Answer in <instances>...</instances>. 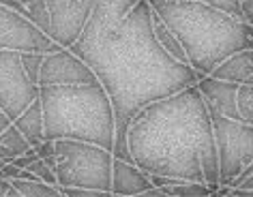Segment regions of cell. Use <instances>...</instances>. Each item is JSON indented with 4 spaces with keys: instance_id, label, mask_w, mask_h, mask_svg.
Segmentation results:
<instances>
[{
    "instance_id": "8",
    "label": "cell",
    "mask_w": 253,
    "mask_h": 197,
    "mask_svg": "<svg viewBox=\"0 0 253 197\" xmlns=\"http://www.w3.org/2000/svg\"><path fill=\"white\" fill-rule=\"evenodd\" d=\"M0 49H13V52H56L60 45L41 33L24 13L0 4Z\"/></svg>"
},
{
    "instance_id": "31",
    "label": "cell",
    "mask_w": 253,
    "mask_h": 197,
    "mask_svg": "<svg viewBox=\"0 0 253 197\" xmlns=\"http://www.w3.org/2000/svg\"><path fill=\"white\" fill-rule=\"evenodd\" d=\"M245 84H251V86H253V73L249 75V78H247V81H245Z\"/></svg>"
},
{
    "instance_id": "26",
    "label": "cell",
    "mask_w": 253,
    "mask_h": 197,
    "mask_svg": "<svg viewBox=\"0 0 253 197\" xmlns=\"http://www.w3.org/2000/svg\"><path fill=\"white\" fill-rule=\"evenodd\" d=\"M240 20L253 28V0H240Z\"/></svg>"
},
{
    "instance_id": "22",
    "label": "cell",
    "mask_w": 253,
    "mask_h": 197,
    "mask_svg": "<svg viewBox=\"0 0 253 197\" xmlns=\"http://www.w3.org/2000/svg\"><path fill=\"white\" fill-rule=\"evenodd\" d=\"M193 2L211 4V7H217L221 11H227V13L240 17V0H193Z\"/></svg>"
},
{
    "instance_id": "24",
    "label": "cell",
    "mask_w": 253,
    "mask_h": 197,
    "mask_svg": "<svg viewBox=\"0 0 253 197\" xmlns=\"http://www.w3.org/2000/svg\"><path fill=\"white\" fill-rule=\"evenodd\" d=\"M37 158H39V155H37V152H35V148H30V150H26V152H24V155L15 157V158H13V163H15V165H17V167H20V169H26L30 163H33V161H37Z\"/></svg>"
},
{
    "instance_id": "1",
    "label": "cell",
    "mask_w": 253,
    "mask_h": 197,
    "mask_svg": "<svg viewBox=\"0 0 253 197\" xmlns=\"http://www.w3.org/2000/svg\"><path fill=\"white\" fill-rule=\"evenodd\" d=\"M69 49L92 69L110 97L114 112L112 155L131 163L126 129L135 114L157 99L198 84L200 78L155 39L148 0H140L129 13L92 4L90 20Z\"/></svg>"
},
{
    "instance_id": "19",
    "label": "cell",
    "mask_w": 253,
    "mask_h": 197,
    "mask_svg": "<svg viewBox=\"0 0 253 197\" xmlns=\"http://www.w3.org/2000/svg\"><path fill=\"white\" fill-rule=\"evenodd\" d=\"M20 2L26 7L28 20L33 22L41 33H45L49 37V33H52V15H49V7L45 0H20Z\"/></svg>"
},
{
    "instance_id": "18",
    "label": "cell",
    "mask_w": 253,
    "mask_h": 197,
    "mask_svg": "<svg viewBox=\"0 0 253 197\" xmlns=\"http://www.w3.org/2000/svg\"><path fill=\"white\" fill-rule=\"evenodd\" d=\"M20 197H62L58 184L43 182L39 178H13Z\"/></svg>"
},
{
    "instance_id": "12",
    "label": "cell",
    "mask_w": 253,
    "mask_h": 197,
    "mask_svg": "<svg viewBox=\"0 0 253 197\" xmlns=\"http://www.w3.org/2000/svg\"><path fill=\"white\" fill-rule=\"evenodd\" d=\"M153 187L155 184L150 180V174L140 165L123 161L118 157L112 158V195H142Z\"/></svg>"
},
{
    "instance_id": "21",
    "label": "cell",
    "mask_w": 253,
    "mask_h": 197,
    "mask_svg": "<svg viewBox=\"0 0 253 197\" xmlns=\"http://www.w3.org/2000/svg\"><path fill=\"white\" fill-rule=\"evenodd\" d=\"M26 169H28V171H33V174L39 178V180L49 182V184H56V171L49 167V165L43 161V158H37V161H33Z\"/></svg>"
},
{
    "instance_id": "4",
    "label": "cell",
    "mask_w": 253,
    "mask_h": 197,
    "mask_svg": "<svg viewBox=\"0 0 253 197\" xmlns=\"http://www.w3.org/2000/svg\"><path fill=\"white\" fill-rule=\"evenodd\" d=\"M39 101L45 137L114 148V112L101 84L41 86Z\"/></svg>"
},
{
    "instance_id": "23",
    "label": "cell",
    "mask_w": 253,
    "mask_h": 197,
    "mask_svg": "<svg viewBox=\"0 0 253 197\" xmlns=\"http://www.w3.org/2000/svg\"><path fill=\"white\" fill-rule=\"evenodd\" d=\"M240 110H253V86L251 84L238 86V112Z\"/></svg>"
},
{
    "instance_id": "3",
    "label": "cell",
    "mask_w": 253,
    "mask_h": 197,
    "mask_svg": "<svg viewBox=\"0 0 253 197\" xmlns=\"http://www.w3.org/2000/svg\"><path fill=\"white\" fill-rule=\"evenodd\" d=\"M148 4L176 35L198 75H208L227 56L253 47V28L227 11L193 0H148Z\"/></svg>"
},
{
    "instance_id": "20",
    "label": "cell",
    "mask_w": 253,
    "mask_h": 197,
    "mask_svg": "<svg viewBox=\"0 0 253 197\" xmlns=\"http://www.w3.org/2000/svg\"><path fill=\"white\" fill-rule=\"evenodd\" d=\"M43 52H22V65L26 71L28 79L33 84L39 86V71H41V62H43Z\"/></svg>"
},
{
    "instance_id": "29",
    "label": "cell",
    "mask_w": 253,
    "mask_h": 197,
    "mask_svg": "<svg viewBox=\"0 0 253 197\" xmlns=\"http://www.w3.org/2000/svg\"><path fill=\"white\" fill-rule=\"evenodd\" d=\"M234 187H243V189H249V191H253V171L249 176H245L243 180H238L236 184H234Z\"/></svg>"
},
{
    "instance_id": "30",
    "label": "cell",
    "mask_w": 253,
    "mask_h": 197,
    "mask_svg": "<svg viewBox=\"0 0 253 197\" xmlns=\"http://www.w3.org/2000/svg\"><path fill=\"white\" fill-rule=\"evenodd\" d=\"M47 4H62V2H67V0H45Z\"/></svg>"
},
{
    "instance_id": "15",
    "label": "cell",
    "mask_w": 253,
    "mask_h": 197,
    "mask_svg": "<svg viewBox=\"0 0 253 197\" xmlns=\"http://www.w3.org/2000/svg\"><path fill=\"white\" fill-rule=\"evenodd\" d=\"M13 124H15V129L28 139V144L33 146V148L45 139V131H43V110H41L39 97L13 120Z\"/></svg>"
},
{
    "instance_id": "16",
    "label": "cell",
    "mask_w": 253,
    "mask_h": 197,
    "mask_svg": "<svg viewBox=\"0 0 253 197\" xmlns=\"http://www.w3.org/2000/svg\"><path fill=\"white\" fill-rule=\"evenodd\" d=\"M30 148H33V146H30L28 139L15 129L13 122H11L7 129L0 133V161H2V163L13 161L15 157L24 155V152L30 150Z\"/></svg>"
},
{
    "instance_id": "10",
    "label": "cell",
    "mask_w": 253,
    "mask_h": 197,
    "mask_svg": "<svg viewBox=\"0 0 253 197\" xmlns=\"http://www.w3.org/2000/svg\"><path fill=\"white\" fill-rule=\"evenodd\" d=\"M52 15V39L60 47H71L80 39L92 13V0H67L62 4H47Z\"/></svg>"
},
{
    "instance_id": "2",
    "label": "cell",
    "mask_w": 253,
    "mask_h": 197,
    "mask_svg": "<svg viewBox=\"0 0 253 197\" xmlns=\"http://www.w3.org/2000/svg\"><path fill=\"white\" fill-rule=\"evenodd\" d=\"M126 146L148 174L219 187L211 114L195 84L142 107L126 129Z\"/></svg>"
},
{
    "instance_id": "28",
    "label": "cell",
    "mask_w": 253,
    "mask_h": 197,
    "mask_svg": "<svg viewBox=\"0 0 253 197\" xmlns=\"http://www.w3.org/2000/svg\"><path fill=\"white\" fill-rule=\"evenodd\" d=\"M0 4H4V7H9V9L17 11V13H24V15H26V7H24L20 0H0ZM26 17H28V15H26Z\"/></svg>"
},
{
    "instance_id": "25",
    "label": "cell",
    "mask_w": 253,
    "mask_h": 197,
    "mask_svg": "<svg viewBox=\"0 0 253 197\" xmlns=\"http://www.w3.org/2000/svg\"><path fill=\"white\" fill-rule=\"evenodd\" d=\"M0 197H20L15 184L11 182L9 178H4V176H0Z\"/></svg>"
},
{
    "instance_id": "6",
    "label": "cell",
    "mask_w": 253,
    "mask_h": 197,
    "mask_svg": "<svg viewBox=\"0 0 253 197\" xmlns=\"http://www.w3.org/2000/svg\"><path fill=\"white\" fill-rule=\"evenodd\" d=\"M208 107V105H206ZM217 144L219 184H230L253 161V126L208 107Z\"/></svg>"
},
{
    "instance_id": "7",
    "label": "cell",
    "mask_w": 253,
    "mask_h": 197,
    "mask_svg": "<svg viewBox=\"0 0 253 197\" xmlns=\"http://www.w3.org/2000/svg\"><path fill=\"white\" fill-rule=\"evenodd\" d=\"M39 97V86L28 79L22 65V52L0 49V110L11 122Z\"/></svg>"
},
{
    "instance_id": "27",
    "label": "cell",
    "mask_w": 253,
    "mask_h": 197,
    "mask_svg": "<svg viewBox=\"0 0 253 197\" xmlns=\"http://www.w3.org/2000/svg\"><path fill=\"white\" fill-rule=\"evenodd\" d=\"M20 167L13 163V161H9V163H2L0 165V176H4V178H9V180H13V178L20 176Z\"/></svg>"
},
{
    "instance_id": "11",
    "label": "cell",
    "mask_w": 253,
    "mask_h": 197,
    "mask_svg": "<svg viewBox=\"0 0 253 197\" xmlns=\"http://www.w3.org/2000/svg\"><path fill=\"white\" fill-rule=\"evenodd\" d=\"M198 90L204 99V103L212 110H217L219 114L232 118V120H243L238 112V86L232 81L219 79L214 75H200L198 78Z\"/></svg>"
},
{
    "instance_id": "17",
    "label": "cell",
    "mask_w": 253,
    "mask_h": 197,
    "mask_svg": "<svg viewBox=\"0 0 253 197\" xmlns=\"http://www.w3.org/2000/svg\"><path fill=\"white\" fill-rule=\"evenodd\" d=\"M153 33H155V39L159 41V45L166 49V52L172 56V58L182 62V65H189L187 54H185V49H182L180 41L176 39V35L166 26V22H163L161 17L155 13V11H153ZM189 67H191V65H189Z\"/></svg>"
},
{
    "instance_id": "5",
    "label": "cell",
    "mask_w": 253,
    "mask_h": 197,
    "mask_svg": "<svg viewBox=\"0 0 253 197\" xmlns=\"http://www.w3.org/2000/svg\"><path fill=\"white\" fill-rule=\"evenodd\" d=\"M54 148L58 187H88L112 193V150L80 139H54Z\"/></svg>"
},
{
    "instance_id": "13",
    "label": "cell",
    "mask_w": 253,
    "mask_h": 197,
    "mask_svg": "<svg viewBox=\"0 0 253 197\" xmlns=\"http://www.w3.org/2000/svg\"><path fill=\"white\" fill-rule=\"evenodd\" d=\"M251 73H253V47L234 52L225 60H221L208 75L232 81V84H245Z\"/></svg>"
},
{
    "instance_id": "14",
    "label": "cell",
    "mask_w": 253,
    "mask_h": 197,
    "mask_svg": "<svg viewBox=\"0 0 253 197\" xmlns=\"http://www.w3.org/2000/svg\"><path fill=\"white\" fill-rule=\"evenodd\" d=\"M155 187L161 189V195L166 197H208L212 195V189L206 182L198 180H178V178H169V176H159V174H150Z\"/></svg>"
},
{
    "instance_id": "9",
    "label": "cell",
    "mask_w": 253,
    "mask_h": 197,
    "mask_svg": "<svg viewBox=\"0 0 253 197\" xmlns=\"http://www.w3.org/2000/svg\"><path fill=\"white\" fill-rule=\"evenodd\" d=\"M80 84H99L97 75L80 56H75L69 47H60L56 52L43 56L39 71L41 86H80Z\"/></svg>"
}]
</instances>
